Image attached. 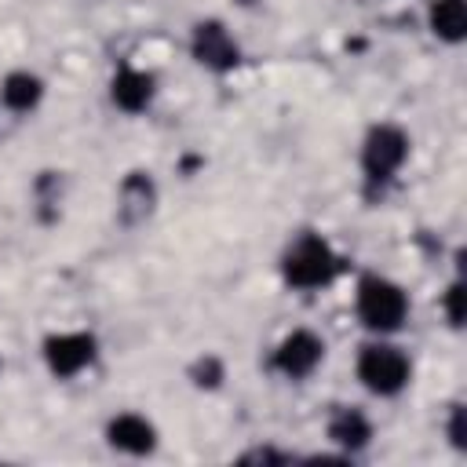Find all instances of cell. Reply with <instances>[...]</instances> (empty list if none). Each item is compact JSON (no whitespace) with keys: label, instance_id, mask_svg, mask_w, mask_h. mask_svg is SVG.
<instances>
[{"label":"cell","instance_id":"6da1fadb","mask_svg":"<svg viewBox=\"0 0 467 467\" xmlns=\"http://www.w3.org/2000/svg\"><path fill=\"white\" fill-rule=\"evenodd\" d=\"M343 270V259L336 255V248L321 237V234H299L288 252L281 255V274L292 288H303V292H314V288H325L339 277Z\"/></svg>","mask_w":467,"mask_h":467},{"label":"cell","instance_id":"7a4b0ae2","mask_svg":"<svg viewBox=\"0 0 467 467\" xmlns=\"http://www.w3.org/2000/svg\"><path fill=\"white\" fill-rule=\"evenodd\" d=\"M354 310L368 332L390 336L409 321V296L398 281H390L383 274H365L354 292Z\"/></svg>","mask_w":467,"mask_h":467},{"label":"cell","instance_id":"3957f363","mask_svg":"<svg viewBox=\"0 0 467 467\" xmlns=\"http://www.w3.org/2000/svg\"><path fill=\"white\" fill-rule=\"evenodd\" d=\"M354 372H358V383H361L368 394H376V398H394V394H401V390L409 387V379H412V361L405 358L401 347H394V343H387V339L379 336V339H372V343H365V347L358 350Z\"/></svg>","mask_w":467,"mask_h":467},{"label":"cell","instance_id":"277c9868","mask_svg":"<svg viewBox=\"0 0 467 467\" xmlns=\"http://www.w3.org/2000/svg\"><path fill=\"white\" fill-rule=\"evenodd\" d=\"M409 161V135L398 124H372L361 142V171L368 182H390Z\"/></svg>","mask_w":467,"mask_h":467},{"label":"cell","instance_id":"5b68a950","mask_svg":"<svg viewBox=\"0 0 467 467\" xmlns=\"http://www.w3.org/2000/svg\"><path fill=\"white\" fill-rule=\"evenodd\" d=\"M99 358V339L91 332H51L44 339V365L55 379H73Z\"/></svg>","mask_w":467,"mask_h":467},{"label":"cell","instance_id":"8992f818","mask_svg":"<svg viewBox=\"0 0 467 467\" xmlns=\"http://www.w3.org/2000/svg\"><path fill=\"white\" fill-rule=\"evenodd\" d=\"M325 361V339L310 328H292L270 358V368L281 372L285 379H306L317 372V365Z\"/></svg>","mask_w":467,"mask_h":467},{"label":"cell","instance_id":"52a82bcc","mask_svg":"<svg viewBox=\"0 0 467 467\" xmlns=\"http://www.w3.org/2000/svg\"><path fill=\"white\" fill-rule=\"evenodd\" d=\"M190 55L197 66L212 69V73H230L241 62V47L230 36V29L219 18H204L190 29Z\"/></svg>","mask_w":467,"mask_h":467},{"label":"cell","instance_id":"ba28073f","mask_svg":"<svg viewBox=\"0 0 467 467\" xmlns=\"http://www.w3.org/2000/svg\"><path fill=\"white\" fill-rule=\"evenodd\" d=\"M106 445L124 456H150L157 449V427L139 412H117L106 423Z\"/></svg>","mask_w":467,"mask_h":467},{"label":"cell","instance_id":"9c48e42d","mask_svg":"<svg viewBox=\"0 0 467 467\" xmlns=\"http://www.w3.org/2000/svg\"><path fill=\"white\" fill-rule=\"evenodd\" d=\"M157 208V182L150 171H128L117 186V219L124 226H139Z\"/></svg>","mask_w":467,"mask_h":467},{"label":"cell","instance_id":"30bf717a","mask_svg":"<svg viewBox=\"0 0 467 467\" xmlns=\"http://www.w3.org/2000/svg\"><path fill=\"white\" fill-rule=\"evenodd\" d=\"M157 95V77L139 66H120L109 80V99L124 113H142Z\"/></svg>","mask_w":467,"mask_h":467},{"label":"cell","instance_id":"8fae6325","mask_svg":"<svg viewBox=\"0 0 467 467\" xmlns=\"http://www.w3.org/2000/svg\"><path fill=\"white\" fill-rule=\"evenodd\" d=\"M328 441L339 445L343 452H361L372 441V420L354 405H339L328 416Z\"/></svg>","mask_w":467,"mask_h":467},{"label":"cell","instance_id":"7c38bea8","mask_svg":"<svg viewBox=\"0 0 467 467\" xmlns=\"http://www.w3.org/2000/svg\"><path fill=\"white\" fill-rule=\"evenodd\" d=\"M0 102L11 113H33L44 102V80L36 73H29V69H11L0 80Z\"/></svg>","mask_w":467,"mask_h":467},{"label":"cell","instance_id":"4fadbf2b","mask_svg":"<svg viewBox=\"0 0 467 467\" xmlns=\"http://www.w3.org/2000/svg\"><path fill=\"white\" fill-rule=\"evenodd\" d=\"M427 29L441 44H460L467 36V4L463 0H434L427 11Z\"/></svg>","mask_w":467,"mask_h":467},{"label":"cell","instance_id":"5bb4252c","mask_svg":"<svg viewBox=\"0 0 467 467\" xmlns=\"http://www.w3.org/2000/svg\"><path fill=\"white\" fill-rule=\"evenodd\" d=\"M190 379H193V387H201V390H215V387L226 379V368H223V361H219L215 354H204V358H197V361L190 365Z\"/></svg>","mask_w":467,"mask_h":467},{"label":"cell","instance_id":"9a60e30c","mask_svg":"<svg viewBox=\"0 0 467 467\" xmlns=\"http://www.w3.org/2000/svg\"><path fill=\"white\" fill-rule=\"evenodd\" d=\"M441 310H445L449 328H463V281H460V277L445 288V296H441Z\"/></svg>","mask_w":467,"mask_h":467},{"label":"cell","instance_id":"2e32d148","mask_svg":"<svg viewBox=\"0 0 467 467\" xmlns=\"http://www.w3.org/2000/svg\"><path fill=\"white\" fill-rule=\"evenodd\" d=\"M292 460V452H277V449H248L244 456H241V463H288Z\"/></svg>","mask_w":467,"mask_h":467},{"label":"cell","instance_id":"e0dca14e","mask_svg":"<svg viewBox=\"0 0 467 467\" xmlns=\"http://www.w3.org/2000/svg\"><path fill=\"white\" fill-rule=\"evenodd\" d=\"M449 441H452V449H463L467 441H463V405H452L449 409Z\"/></svg>","mask_w":467,"mask_h":467}]
</instances>
